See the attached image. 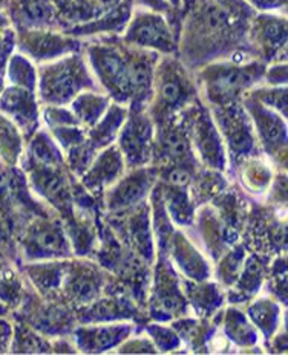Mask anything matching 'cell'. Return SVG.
I'll list each match as a JSON object with an SVG mask.
<instances>
[{
  "instance_id": "obj_1",
  "label": "cell",
  "mask_w": 288,
  "mask_h": 355,
  "mask_svg": "<svg viewBox=\"0 0 288 355\" xmlns=\"http://www.w3.org/2000/svg\"><path fill=\"white\" fill-rule=\"evenodd\" d=\"M28 253L34 256H56L65 254L68 251L62 232L56 227H43L33 232L31 238L26 241Z\"/></svg>"
},
{
  "instance_id": "obj_2",
  "label": "cell",
  "mask_w": 288,
  "mask_h": 355,
  "mask_svg": "<svg viewBox=\"0 0 288 355\" xmlns=\"http://www.w3.org/2000/svg\"><path fill=\"white\" fill-rule=\"evenodd\" d=\"M121 146L126 150L128 158L132 162L144 161V155L147 153V146H149V129L144 125H130L128 132L121 138Z\"/></svg>"
},
{
  "instance_id": "obj_3",
  "label": "cell",
  "mask_w": 288,
  "mask_h": 355,
  "mask_svg": "<svg viewBox=\"0 0 288 355\" xmlns=\"http://www.w3.org/2000/svg\"><path fill=\"white\" fill-rule=\"evenodd\" d=\"M120 153L115 150H109L108 153H103V157L97 161V164L94 166L92 172L87 175L86 184L90 187H95L99 184L112 181L114 178L120 173Z\"/></svg>"
},
{
  "instance_id": "obj_4",
  "label": "cell",
  "mask_w": 288,
  "mask_h": 355,
  "mask_svg": "<svg viewBox=\"0 0 288 355\" xmlns=\"http://www.w3.org/2000/svg\"><path fill=\"white\" fill-rule=\"evenodd\" d=\"M147 180H149V178L146 176V173H143V175H135L130 181L121 184L120 189H117L115 193L112 195L110 204H112V207H123V205L134 204L144 195V190L147 187Z\"/></svg>"
},
{
  "instance_id": "obj_5",
  "label": "cell",
  "mask_w": 288,
  "mask_h": 355,
  "mask_svg": "<svg viewBox=\"0 0 288 355\" xmlns=\"http://www.w3.org/2000/svg\"><path fill=\"white\" fill-rule=\"evenodd\" d=\"M69 291L78 302H87L94 299L100 291V279L90 270H81L74 279H71Z\"/></svg>"
},
{
  "instance_id": "obj_6",
  "label": "cell",
  "mask_w": 288,
  "mask_h": 355,
  "mask_svg": "<svg viewBox=\"0 0 288 355\" xmlns=\"http://www.w3.org/2000/svg\"><path fill=\"white\" fill-rule=\"evenodd\" d=\"M162 147L172 158H186L189 155V141L181 132H169V135L162 138Z\"/></svg>"
},
{
  "instance_id": "obj_7",
  "label": "cell",
  "mask_w": 288,
  "mask_h": 355,
  "mask_svg": "<svg viewBox=\"0 0 288 355\" xmlns=\"http://www.w3.org/2000/svg\"><path fill=\"white\" fill-rule=\"evenodd\" d=\"M33 147H34V157L39 161H42L43 164H51V162L60 161L58 152L54 149V146L51 144L49 139L35 138Z\"/></svg>"
},
{
  "instance_id": "obj_8",
  "label": "cell",
  "mask_w": 288,
  "mask_h": 355,
  "mask_svg": "<svg viewBox=\"0 0 288 355\" xmlns=\"http://www.w3.org/2000/svg\"><path fill=\"white\" fill-rule=\"evenodd\" d=\"M189 180H190V175L184 168H173L167 176V181L171 182L172 186H176V187L186 186Z\"/></svg>"
},
{
  "instance_id": "obj_9",
  "label": "cell",
  "mask_w": 288,
  "mask_h": 355,
  "mask_svg": "<svg viewBox=\"0 0 288 355\" xmlns=\"http://www.w3.org/2000/svg\"><path fill=\"white\" fill-rule=\"evenodd\" d=\"M138 34H139V39L144 40V42H151V43H155V42H158L161 39L160 28L153 26V25L143 26L142 29H139Z\"/></svg>"
},
{
  "instance_id": "obj_10",
  "label": "cell",
  "mask_w": 288,
  "mask_h": 355,
  "mask_svg": "<svg viewBox=\"0 0 288 355\" xmlns=\"http://www.w3.org/2000/svg\"><path fill=\"white\" fill-rule=\"evenodd\" d=\"M162 97L169 103L176 101L180 98V86L173 83V81H169V83L162 86Z\"/></svg>"
},
{
  "instance_id": "obj_11",
  "label": "cell",
  "mask_w": 288,
  "mask_h": 355,
  "mask_svg": "<svg viewBox=\"0 0 288 355\" xmlns=\"http://www.w3.org/2000/svg\"><path fill=\"white\" fill-rule=\"evenodd\" d=\"M2 345H3V338H0V347H2Z\"/></svg>"
}]
</instances>
